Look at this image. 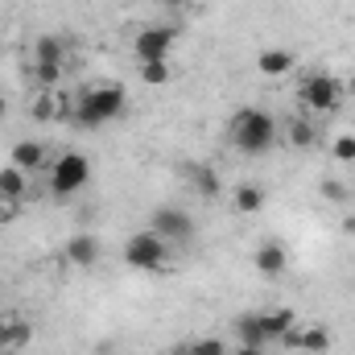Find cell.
Instances as JSON below:
<instances>
[{
	"instance_id": "6da1fadb",
	"label": "cell",
	"mask_w": 355,
	"mask_h": 355,
	"mask_svg": "<svg viewBox=\"0 0 355 355\" xmlns=\"http://www.w3.org/2000/svg\"><path fill=\"white\" fill-rule=\"evenodd\" d=\"M232 141H236V149L244 157H265L277 145V120L261 107H240L236 124H232Z\"/></svg>"
},
{
	"instance_id": "7a4b0ae2",
	"label": "cell",
	"mask_w": 355,
	"mask_h": 355,
	"mask_svg": "<svg viewBox=\"0 0 355 355\" xmlns=\"http://www.w3.org/2000/svg\"><path fill=\"white\" fill-rule=\"evenodd\" d=\"M124 107H128V91L120 87V83H99V87H87L79 95L75 120H79L83 128H99V124L124 116Z\"/></svg>"
},
{
	"instance_id": "3957f363",
	"label": "cell",
	"mask_w": 355,
	"mask_h": 355,
	"mask_svg": "<svg viewBox=\"0 0 355 355\" xmlns=\"http://www.w3.org/2000/svg\"><path fill=\"white\" fill-rule=\"evenodd\" d=\"M124 265L137 272H162L170 268V244L149 227V232H132L124 240Z\"/></svg>"
},
{
	"instance_id": "277c9868",
	"label": "cell",
	"mask_w": 355,
	"mask_h": 355,
	"mask_svg": "<svg viewBox=\"0 0 355 355\" xmlns=\"http://www.w3.org/2000/svg\"><path fill=\"white\" fill-rule=\"evenodd\" d=\"M87 178H91L87 153H62V157H54V162H50V190H54L58 198L79 194V190L87 186Z\"/></svg>"
},
{
	"instance_id": "5b68a950",
	"label": "cell",
	"mask_w": 355,
	"mask_h": 355,
	"mask_svg": "<svg viewBox=\"0 0 355 355\" xmlns=\"http://www.w3.org/2000/svg\"><path fill=\"white\" fill-rule=\"evenodd\" d=\"M178 46V29L174 25H145L137 37H132V50H137V62H162L170 58Z\"/></svg>"
},
{
	"instance_id": "8992f818",
	"label": "cell",
	"mask_w": 355,
	"mask_h": 355,
	"mask_svg": "<svg viewBox=\"0 0 355 355\" xmlns=\"http://www.w3.org/2000/svg\"><path fill=\"white\" fill-rule=\"evenodd\" d=\"M153 232L174 248V244H190L194 240V219L190 211H178V207H157L153 211Z\"/></svg>"
},
{
	"instance_id": "52a82bcc",
	"label": "cell",
	"mask_w": 355,
	"mask_h": 355,
	"mask_svg": "<svg viewBox=\"0 0 355 355\" xmlns=\"http://www.w3.org/2000/svg\"><path fill=\"white\" fill-rule=\"evenodd\" d=\"M302 99H306L310 112H331V107L339 103V83H335L327 71H318V75H310V79L302 83Z\"/></svg>"
},
{
	"instance_id": "ba28073f",
	"label": "cell",
	"mask_w": 355,
	"mask_h": 355,
	"mask_svg": "<svg viewBox=\"0 0 355 355\" xmlns=\"http://www.w3.org/2000/svg\"><path fill=\"white\" fill-rule=\"evenodd\" d=\"M252 265H257V272L261 277H281L285 268H289V252H285V244L281 240H265L261 248H257V257H252Z\"/></svg>"
},
{
	"instance_id": "9c48e42d",
	"label": "cell",
	"mask_w": 355,
	"mask_h": 355,
	"mask_svg": "<svg viewBox=\"0 0 355 355\" xmlns=\"http://www.w3.org/2000/svg\"><path fill=\"white\" fill-rule=\"evenodd\" d=\"M281 343H285V347H297V352L322 355L327 347H331V331H327V327H306V331H297V327H293Z\"/></svg>"
},
{
	"instance_id": "30bf717a",
	"label": "cell",
	"mask_w": 355,
	"mask_h": 355,
	"mask_svg": "<svg viewBox=\"0 0 355 355\" xmlns=\"http://www.w3.org/2000/svg\"><path fill=\"white\" fill-rule=\"evenodd\" d=\"M261 327H265V339L268 343H281L293 327H297V314L289 306H277V310H261Z\"/></svg>"
},
{
	"instance_id": "8fae6325",
	"label": "cell",
	"mask_w": 355,
	"mask_h": 355,
	"mask_svg": "<svg viewBox=\"0 0 355 355\" xmlns=\"http://www.w3.org/2000/svg\"><path fill=\"white\" fill-rule=\"evenodd\" d=\"M67 261H71L75 268H91L95 261H99V240L87 236V232L71 236V240H67Z\"/></svg>"
},
{
	"instance_id": "7c38bea8",
	"label": "cell",
	"mask_w": 355,
	"mask_h": 355,
	"mask_svg": "<svg viewBox=\"0 0 355 355\" xmlns=\"http://www.w3.org/2000/svg\"><path fill=\"white\" fill-rule=\"evenodd\" d=\"M257 71L265 75V79H281V75H289L293 71V54L289 50H281V46H268L257 54Z\"/></svg>"
},
{
	"instance_id": "4fadbf2b",
	"label": "cell",
	"mask_w": 355,
	"mask_h": 355,
	"mask_svg": "<svg viewBox=\"0 0 355 355\" xmlns=\"http://www.w3.org/2000/svg\"><path fill=\"white\" fill-rule=\"evenodd\" d=\"M12 166L25 170V174L42 170V166H46V145H42V141H17V145H12Z\"/></svg>"
},
{
	"instance_id": "5bb4252c",
	"label": "cell",
	"mask_w": 355,
	"mask_h": 355,
	"mask_svg": "<svg viewBox=\"0 0 355 355\" xmlns=\"http://www.w3.org/2000/svg\"><path fill=\"white\" fill-rule=\"evenodd\" d=\"M25 186H29V182H25V170H17L12 162H8V166H0V198H4V202H12V207H17V202L25 198Z\"/></svg>"
},
{
	"instance_id": "9a60e30c",
	"label": "cell",
	"mask_w": 355,
	"mask_h": 355,
	"mask_svg": "<svg viewBox=\"0 0 355 355\" xmlns=\"http://www.w3.org/2000/svg\"><path fill=\"white\" fill-rule=\"evenodd\" d=\"M62 107H67V99H62V95L42 91V95L29 103V116H33V120H42V124H50V120H62Z\"/></svg>"
},
{
	"instance_id": "2e32d148",
	"label": "cell",
	"mask_w": 355,
	"mask_h": 355,
	"mask_svg": "<svg viewBox=\"0 0 355 355\" xmlns=\"http://www.w3.org/2000/svg\"><path fill=\"white\" fill-rule=\"evenodd\" d=\"M236 335H240V343L244 347H265V327H261V314H240L236 318Z\"/></svg>"
},
{
	"instance_id": "e0dca14e",
	"label": "cell",
	"mask_w": 355,
	"mask_h": 355,
	"mask_svg": "<svg viewBox=\"0 0 355 355\" xmlns=\"http://www.w3.org/2000/svg\"><path fill=\"white\" fill-rule=\"evenodd\" d=\"M261 207H265V190H261V186H252V182H240V186H236V211L257 215Z\"/></svg>"
},
{
	"instance_id": "ac0fdd59",
	"label": "cell",
	"mask_w": 355,
	"mask_h": 355,
	"mask_svg": "<svg viewBox=\"0 0 355 355\" xmlns=\"http://www.w3.org/2000/svg\"><path fill=\"white\" fill-rule=\"evenodd\" d=\"M190 178H194V190H198L202 198H219L223 182H219V174H215L211 166H190Z\"/></svg>"
},
{
	"instance_id": "d6986e66",
	"label": "cell",
	"mask_w": 355,
	"mask_h": 355,
	"mask_svg": "<svg viewBox=\"0 0 355 355\" xmlns=\"http://www.w3.org/2000/svg\"><path fill=\"white\" fill-rule=\"evenodd\" d=\"M141 67V79L149 83V87H166L170 79H174V67H170V58H162V62H137Z\"/></svg>"
},
{
	"instance_id": "ffe728a7",
	"label": "cell",
	"mask_w": 355,
	"mask_h": 355,
	"mask_svg": "<svg viewBox=\"0 0 355 355\" xmlns=\"http://www.w3.org/2000/svg\"><path fill=\"white\" fill-rule=\"evenodd\" d=\"M62 79V62H33V83L42 91H54Z\"/></svg>"
},
{
	"instance_id": "44dd1931",
	"label": "cell",
	"mask_w": 355,
	"mask_h": 355,
	"mask_svg": "<svg viewBox=\"0 0 355 355\" xmlns=\"http://www.w3.org/2000/svg\"><path fill=\"white\" fill-rule=\"evenodd\" d=\"M62 42L58 37H37L33 42V62H62Z\"/></svg>"
},
{
	"instance_id": "7402d4cb",
	"label": "cell",
	"mask_w": 355,
	"mask_h": 355,
	"mask_svg": "<svg viewBox=\"0 0 355 355\" xmlns=\"http://www.w3.org/2000/svg\"><path fill=\"white\" fill-rule=\"evenodd\" d=\"M285 137H289V145H293V149H310V145L318 141V132H314V124H310V120H293Z\"/></svg>"
},
{
	"instance_id": "603a6c76",
	"label": "cell",
	"mask_w": 355,
	"mask_h": 355,
	"mask_svg": "<svg viewBox=\"0 0 355 355\" xmlns=\"http://www.w3.org/2000/svg\"><path fill=\"white\" fill-rule=\"evenodd\" d=\"M29 335H33V331H29V322H8V327H4V339H0V347H4V352H17V347H25V343H29Z\"/></svg>"
},
{
	"instance_id": "cb8c5ba5",
	"label": "cell",
	"mask_w": 355,
	"mask_h": 355,
	"mask_svg": "<svg viewBox=\"0 0 355 355\" xmlns=\"http://www.w3.org/2000/svg\"><path fill=\"white\" fill-rule=\"evenodd\" d=\"M331 153H335V162H355V132H339Z\"/></svg>"
},
{
	"instance_id": "d4e9b609",
	"label": "cell",
	"mask_w": 355,
	"mask_h": 355,
	"mask_svg": "<svg viewBox=\"0 0 355 355\" xmlns=\"http://www.w3.org/2000/svg\"><path fill=\"white\" fill-rule=\"evenodd\" d=\"M182 355H227V347L219 339H194L190 347H182Z\"/></svg>"
},
{
	"instance_id": "484cf974",
	"label": "cell",
	"mask_w": 355,
	"mask_h": 355,
	"mask_svg": "<svg viewBox=\"0 0 355 355\" xmlns=\"http://www.w3.org/2000/svg\"><path fill=\"white\" fill-rule=\"evenodd\" d=\"M322 198H327V202H347V186L335 182V178H327V182H322Z\"/></svg>"
},
{
	"instance_id": "4316f807",
	"label": "cell",
	"mask_w": 355,
	"mask_h": 355,
	"mask_svg": "<svg viewBox=\"0 0 355 355\" xmlns=\"http://www.w3.org/2000/svg\"><path fill=\"white\" fill-rule=\"evenodd\" d=\"M12 215H17V207H12V202H4V198H0V223H8V219H12Z\"/></svg>"
},
{
	"instance_id": "83f0119b",
	"label": "cell",
	"mask_w": 355,
	"mask_h": 355,
	"mask_svg": "<svg viewBox=\"0 0 355 355\" xmlns=\"http://www.w3.org/2000/svg\"><path fill=\"white\" fill-rule=\"evenodd\" d=\"M232 355H265V347H244V343H240Z\"/></svg>"
},
{
	"instance_id": "f1b7e54d",
	"label": "cell",
	"mask_w": 355,
	"mask_h": 355,
	"mask_svg": "<svg viewBox=\"0 0 355 355\" xmlns=\"http://www.w3.org/2000/svg\"><path fill=\"white\" fill-rule=\"evenodd\" d=\"M8 116V99H4V91H0V120Z\"/></svg>"
},
{
	"instance_id": "f546056e",
	"label": "cell",
	"mask_w": 355,
	"mask_h": 355,
	"mask_svg": "<svg viewBox=\"0 0 355 355\" xmlns=\"http://www.w3.org/2000/svg\"><path fill=\"white\" fill-rule=\"evenodd\" d=\"M166 8H182V4H190V0H162Z\"/></svg>"
},
{
	"instance_id": "4dcf8cb0",
	"label": "cell",
	"mask_w": 355,
	"mask_h": 355,
	"mask_svg": "<svg viewBox=\"0 0 355 355\" xmlns=\"http://www.w3.org/2000/svg\"><path fill=\"white\" fill-rule=\"evenodd\" d=\"M4 327H8V318H4V314H0V339H4Z\"/></svg>"
},
{
	"instance_id": "1f68e13d",
	"label": "cell",
	"mask_w": 355,
	"mask_h": 355,
	"mask_svg": "<svg viewBox=\"0 0 355 355\" xmlns=\"http://www.w3.org/2000/svg\"><path fill=\"white\" fill-rule=\"evenodd\" d=\"M347 87H352V91H355V71H352V79H347Z\"/></svg>"
},
{
	"instance_id": "d6a6232c",
	"label": "cell",
	"mask_w": 355,
	"mask_h": 355,
	"mask_svg": "<svg viewBox=\"0 0 355 355\" xmlns=\"http://www.w3.org/2000/svg\"><path fill=\"white\" fill-rule=\"evenodd\" d=\"M162 355H182V352H178V347H174V352H162Z\"/></svg>"
}]
</instances>
